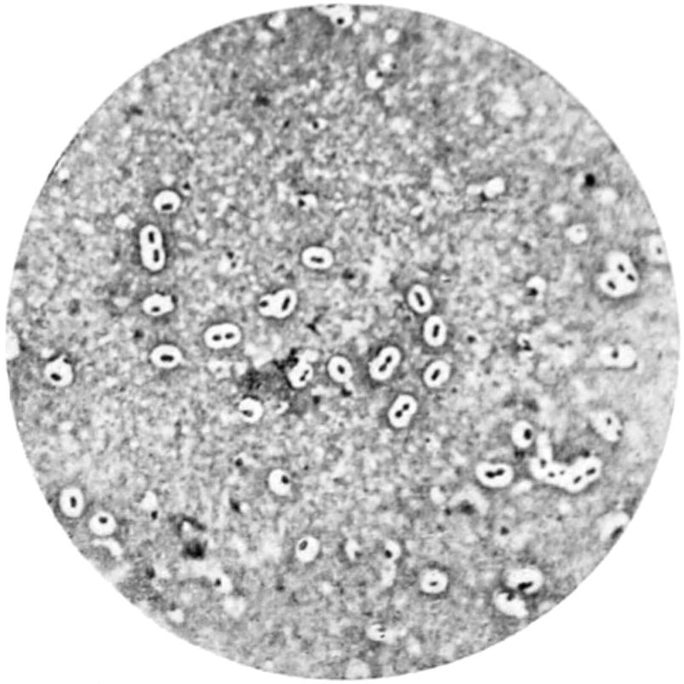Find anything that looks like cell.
<instances>
[{
    "label": "cell",
    "mask_w": 684,
    "mask_h": 684,
    "mask_svg": "<svg viewBox=\"0 0 684 684\" xmlns=\"http://www.w3.org/2000/svg\"><path fill=\"white\" fill-rule=\"evenodd\" d=\"M476 476L484 486L491 488L508 487L515 478V470L511 465L498 463H480L476 467Z\"/></svg>",
    "instance_id": "cell-7"
},
{
    "label": "cell",
    "mask_w": 684,
    "mask_h": 684,
    "mask_svg": "<svg viewBox=\"0 0 684 684\" xmlns=\"http://www.w3.org/2000/svg\"><path fill=\"white\" fill-rule=\"evenodd\" d=\"M604 464L599 456H579L571 463L556 461L555 455H535L530 461L531 475L539 483L570 494H578L602 476Z\"/></svg>",
    "instance_id": "cell-1"
},
{
    "label": "cell",
    "mask_w": 684,
    "mask_h": 684,
    "mask_svg": "<svg viewBox=\"0 0 684 684\" xmlns=\"http://www.w3.org/2000/svg\"><path fill=\"white\" fill-rule=\"evenodd\" d=\"M449 579L446 573L439 569H430L423 574L420 584L423 592L439 595L447 588Z\"/></svg>",
    "instance_id": "cell-13"
},
{
    "label": "cell",
    "mask_w": 684,
    "mask_h": 684,
    "mask_svg": "<svg viewBox=\"0 0 684 684\" xmlns=\"http://www.w3.org/2000/svg\"><path fill=\"white\" fill-rule=\"evenodd\" d=\"M320 542L311 536L300 539L296 545L295 553L297 558L303 563H310L317 558L320 553Z\"/></svg>",
    "instance_id": "cell-14"
},
{
    "label": "cell",
    "mask_w": 684,
    "mask_h": 684,
    "mask_svg": "<svg viewBox=\"0 0 684 684\" xmlns=\"http://www.w3.org/2000/svg\"><path fill=\"white\" fill-rule=\"evenodd\" d=\"M427 342L432 346H440L446 340V329H444L440 318H430L425 328Z\"/></svg>",
    "instance_id": "cell-17"
},
{
    "label": "cell",
    "mask_w": 684,
    "mask_h": 684,
    "mask_svg": "<svg viewBox=\"0 0 684 684\" xmlns=\"http://www.w3.org/2000/svg\"><path fill=\"white\" fill-rule=\"evenodd\" d=\"M451 370L449 365L444 361H436L427 368L425 374V382L429 387H437L442 385L450 375Z\"/></svg>",
    "instance_id": "cell-15"
},
{
    "label": "cell",
    "mask_w": 684,
    "mask_h": 684,
    "mask_svg": "<svg viewBox=\"0 0 684 684\" xmlns=\"http://www.w3.org/2000/svg\"><path fill=\"white\" fill-rule=\"evenodd\" d=\"M640 253L648 263L654 266L665 267L669 264V258L663 237L661 233H649L639 241Z\"/></svg>",
    "instance_id": "cell-8"
},
{
    "label": "cell",
    "mask_w": 684,
    "mask_h": 684,
    "mask_svg": "<svg viewBox=\"0 0 684 684\" xmlns=\"http://www.w3.org/2000/svg\"><path fill=\"white\" fill-rule=\"evenodd\" d=\"M242 332L240 327L233 323L212 325L204 333V342L210 349H230L240 343Z\"/></svg>",
    "instance_id": "cell-6"
},
{
    "label": "cell",
    "mask_w": 684,
    "mask_h": 684,
    "mask_svg": "<svg viewBox=\"0 0 684 684\" xmlns=\"http://www.w3.org/2000/svg\"><path fill=\"white\" fill-rule=\"evenodd\" d=\"M639 357L638 351L627 342L609 344L601 347L598 353L600 364L609 370H633L639 363Z\"/></svg>",
    "instance_id": "cell-4"
},
{
    "label": "cell",
    "mask_w": 684,
    "mask_h": 684,
    "mask_svg": "<svg viewBox=\"0 0 684 684\" xmlns=\"http://www.w3.org/2000/svg\"><path fill=\"white\" fill-rule=\"evenodd\" d=\"M270 486L271 489L274 491V493L279 495H285L290 490V480H289V477L285 473L281 472V470H277L270 476Z\"/></svg>",
    "instance_id": "cell-19"
},
{
    "label": "cell",
    "mask_w": 684,
    "mask_h": 684,
    "mask_svg": "<svg viewBox=\"0 0 684 684\" xmlns=\"http://www.w3.org/2000/svg\"><path fill=\"white\" fill-rule=\"evenodd\" d=\"M298 303L299 295L295 289L284 288L261 296L257 309L262 317L284 320L295 312Z\"/></svg>",
    "instance_id": "cell-3"
},
{
    "label": "cell",
    "mask_w": 684,
    "mask_h": 684,
    "mask_svg": "<svg viewBox=\"0 0 684 684\" xmlns=\"http://www.w3.org/2000/svg\"><path fill=\"white\" fill-rule=\"evenodd\" d=\"M418 404L414 397L400 395L397 398L389 412L391 424L396 428H403L410 422L412 415L417 411Z\"/></svg>",
    "instance_id": "cell-10"
},
{
    "label": "cell",
    "mask_w": 684,
    "mask_h": 684,
    "mask_svg": "<svg viewBox=\"0 0 684 684\" xmlns=\"http://www.w3.org/2000/svg\"><path fill=\"white\" fill-rule=\"evenodd\" d=\"M566 237L568 241H570L573 245H582L589 238L588 227L584 225V223L573 224V225L568 227L566 231Z\"/></svg>",
    "instance_id": "cell-18"
},
{
    "label": "cell",
    "mask_w": 684,
    "mask_h": 684,
    "mask_svg": "<svg viewBox=\"0 0 684 684\" xmlns=\"http://www.w3.org/2000/svg\"><path fill=\"white\" fill-rule=\"evenodd\" d=\"M588 423L593 433L607 443L617 444L623 438V422L612 410H593L588 415Z\"/></svg>",
    "instance_id": "cell-5"
},
{
    "label": "cell",
    "mask_w": 684,
    "mask_h": 684,
    "mask_svg": "<svg viewBox=\"0 0 684 684\" xmlns=\"http://www.w3.org/2000/svg\"><path fill=\"white\" fill-rule=\"evenodd\" d=\"M410 295H412V302L416 309L422 311V312L429 310L430 300L425 289H420L419 287H415L414 291Z\"/></svg>",
    "instance_id": "cell-21"
},
{
    "label": "cell",
    "mask_w": 684,
    "mask_h": 684,
    "mask_svg": "<svg viewBox=\"0 0 684 684\" xmlns=\"http://www.w3.org/2000/svg\"><path fill=\"white\" fill-rule=\"evenodd\" d=\"M400 360V353L396 347L383 349L379 356L372 362L370 375L377 381H385L393 374Z\"/></svg>",
    "instance_id": "cell-9"
},
{
    "label": "cell",
    "mask_w": 684,
    "mask_h": 684,
    "mask_svg": "<svg viewBox=\"0 0 684 684\" xmlns=\"http://www.w3.org/2000/svg\"><path fill=\"white\" fill-rule=\"evenodd\" d=\"M597 287L611 299L634 294L640 285V274L634 261L622 250H611L604 255L595 277Z\"/></svg>",
    "instance_id": "cell-2"
},
{
    "label": "cell",
    "mask_w": 684,
    "mask_h": 684,
    "mask_svg": "<svg viewBox=\"0 0 684 684\" xmlns=\"http://www.w3.org/2000/svg\"><path fill=\"white\" fill-rule=\"evenodd\" d=\"M301 262L308 269L312 270H327L334 262V255L330 250L325 247L311 245L303 250Z\"/></svg>",
    "instance_id": "cell-11"
},
{
    "label": "cell",
    "mask_w": 684,
    "mask_h": 684,
    "mask_svg": "<svg viewBox=\"0 0 684 684\" xmlns=\"http://www.w3.org/2000/svg\"><path fill=\"white\" fill-rule=\"evenodd\" d=\"M310 371L309 366H303V365L295 368L291 375L292 384L297 386H301L303 384H306V382L310 379Z\"/></svg>",
    "instance_id": "cell-22"
},
{
    "label": "cell",
    "mask_w": 684,
    "mask_h": 684,
    "mask_svg": "<svg viewBox=\"0 0 684 684\" xmlns=\"http://www.w3.org/2000/svg\"><path fill=\"white\" fill-rule=\"evenodd\" d=\"M261 406L253 400H246L240 405V411L247 421H256L261 414Z\"/></svg>",
    "instance_id": "cell-20"
},
{
    "label": "cell",
    "mask_w": 684,
    "mask_h": 684,
    "mask_svg": "<svg viewBox=\"0 0 684 684\" xmlns=\"http://www.w3.org/2000/svg\"><path fill=\"white\" fill-rule=\"evenodd\" d=\"M537 433L534 426L527 421H519L513 426L511 430V438L513 443L519 450H528L532 445L535 444L537 439Z\"/></svg>",
    "instance_id": "cell-12"
},
{
    "label": "cell",
    "mask_w": 684,
    "mask_h": 684,
    "mask_svg": "<svg viewBox=\"0 0 684 684\" xmlns=\"http://www.w3.org/2000/svg\"><path fill=\"white\" fill-rule=\"evenodd\" d=\"M328 371L335 381L345 382L352 376V367L345 357H335L328 364Z\"/></svg>",
    "instance_id": "cell-16"
},
{
    "label": "cell",
    "mask_w": 684,
    "mask_h": 684,
    "mask_svg": "<svg viewBox=\"0 0 684 684\" xmlns=\"http://www.w3.org/2000/svg\"><path fill=\"white\" fill-rule=\"evenodd\" d=\"M529 288L534 298L544 294L546 291V284L544 278L540 276H534L529 282Z\"/></svg>",
    "instance_id": "cell-23"
}]
</instances>
